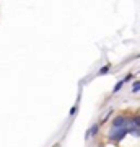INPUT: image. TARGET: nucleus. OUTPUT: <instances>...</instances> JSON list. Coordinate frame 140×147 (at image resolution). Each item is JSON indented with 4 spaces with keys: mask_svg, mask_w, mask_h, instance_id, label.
<instances>
[{
    "mask_svg": "<svg viewBox=\"0 0 140 147\" xmlns=\"http://www.w3.org/2000/svg\"><path fill=\"white\" fill-rule=\"evenodd\" d=\"M132 92H134V93H139L140 92V80L139 82H134V85H132Z\"/></svg>",
    "mask_w": 140,
    "mask_h": 147,
    "instance_id": "nucleus-7",
    "label": "nucleus"
},
{
    "mask_svg": "<svg viewBox=\"0 0 140 147\" xmlns=\"http://www.w3.org/2000/svg\"><path fill=\"white\" fill-rule=\"evenodd\" d=\"M109 69H111V65L108 64V65H104V67L99 69V74H101V75H104V74H108V72H109Z\"/></svg>",
    "mask_w": 140,
    "mask_h": 147,
    "instance_id": "nucleus-8",
    "label": "nucleus"
},
{
    "mask_svg": "<svg viewBox=\"0 0 140 147\" xmlns=\"http://www.w3.org/2000/svg\"><path fill=\"white\" fill-rule=\"evenodd\" d=\"M132 124H134L135 127H139V129H140V116H139V115L132 118Z\"/></svg>",
    "mask_w": 140,
    "mask_h": 147,
    "instance_id": "nucleus-6",
    "label": "nucleus"
},
{
    "mask_svg": "<svg viewBox=\"0 0 140 147\" xmlns=\"http://www.w3.org/2000/svg\"><path fill=\"white\" fill-rule=\"evenodd\" d=\"M75 111H77V106H73L72 110H70V116H72V115H73V113H75Z\"/></svg>",
    "mask_w": 140,
    "mask_h": 147,
    "instance_id": "nucleus-10",
    "label": "nucleus"
},
{
    "mask_svg": "<svg viewBox=\"0 0 140 147\" xmlns=\"http://www.w3.org/2000/svg\"><path fill=\"white\" fill-rule=\"evenodd\" d=\"M122 87H124V82H122V80H119V82L114 85V88H113V93H117V92H119Z\"/></svg>",
    "mask_w": 140,
    "mask_h": 147,
    "instance_id": "nucleus-4",
    "label": "nucleus"
},
{
    "mask_svg": "<svg viewBox=\"0 0 140 147\" xmlns=\"http://www.w3.org/2000/svg\"><path fill=\"white\" fill-rule=\"evenodd\" d=\"M125 129H127V132H130V134H134V136H140V129H139V127H135L134 124H130V126H127Z\"/></svg>",
    "mask_w": 140,
    "mask_h": 147,
    "instance_id": "nucleus-3",
    "label": "nucleus"
},
{
    "mask_svg": "<svg viewBox=\"0 0 140 147\" xmlns=\"http://www.w3.org/2000/svg\"><path fill=\"white\" fill-rule=\"evenodd\" d=\"M132 77H134V75H132V74H129V75H127V77H125V79L122 80V82L125 84V82H129V80H132Z\"/></svg>",
    "mask_w": 140,
    "mask_h": 147,
    "instance_id": "nucleus-9",
    "label": "nucleus"
},
{
    "mask_svg": "<svg viewBox=\"0 0 140 147\" xmlns=\"http://www.w3.org/2000/svg\"><path fill=\"white\" fill-rule=\"evenodd\" d=\"M125 134H127V129H125V127H113V129L108 132V137L111 141H122Z\"/></svg>",
    "mask_w": 140,
    "mask_h": 147,
    "instance_id": "nucleus-1",
    "label": "nucleus"
},
{
    "mask_svg": "<svg viewBox=\"0 0 140 147\" xmlns=\"http://www.w3.org/2000/svg\"><path fill=\"white\" fill-rule=\"evenodd\" d=\"M127 124H129V121H127V118L125 116H116L114 119H113V127H127Z\"/></svg>",
    "mask_w": 140,
    "mask_h": 147,
    "instance_id": "nucleus-2",
    "label": "nucleus"
},
{
    "mask_svg": "<svg viewBox=\"0 0 140 147\" xmlns=\"http://www.w3.org/2000/svg\"><path fill=\"white\" fill-rule=\"evenodd\" d=\"M98 131H99V126H98V124H94V126H91L88 136H94V134H98Z\"/></svg>",
    "mask_w": 140,
    "mask_h": 147,
    "instance_id": "nucleus-5",
    "label": "nucleus"
}]
</instances>
